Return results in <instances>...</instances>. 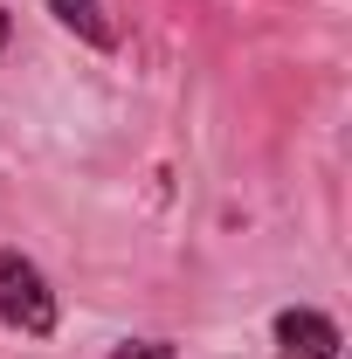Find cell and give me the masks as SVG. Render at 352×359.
I'll return each instance as SVG.
<instances>
[{"label": "cell", "mask_w": 352, "mask_h": 359, "mask_svg": "<svg viewBox=\"0 0 352 359\" xmlns=\"http://www.w3.org/2000/svg\"><path fill=\"white\" fill-rule=\"evenodd\" d=\"M48 14L90 48H118V21L104 14V0H48Z\"/></svg>", "instance_id": "cell-3"}, {"label": "cell", "mask_w": 352, "mask_h": 359, "mask_svg": "<svg viewBox=\"0 0 352 359\" xmlns=\"http://www.w3.org/2000/svg\"><path fill=\"white\" fill-rule=\"evenodd\" d=\"M55 290H48V276L21 249H0V325H14V332H28V339H48L55 332Z\"/></svg>", "instance_id": "cell-1"}, {"label": "cell", "mask_w": 352, "mask_h": 359, "mask_svg": "<svg viewBox=\"0 0 352 359\" xmlns=\"http://www.w3.org/2000/svg\"><path fill=\"white\" fill-rule=\"evenodd\" d=\"M339 325L325 311H311V304H290V311H276V359H339Z\"/></svg>", "instance_id": "cell-2"}, {"label": "cell", "mask_w": 352, "mask_h": 359, "mask_svg": "<svg viewBox=\"0 0 352 359\" xmlns=\"http://www.w3.org/2000/svg\"><path fill=\"white\" fill-rule=\"evenodd\" d=\"M7 35H14V21H7V7H0V48H7Z\"/></svg>", "instance_id": "cell-5"}, {"label": "cell", "mask_w": 352, "mask_h": 359, "mask_svg": "<svg viewBox=\"0 0 352 359\" xmlns=\"http://www.w3.org/2000/svg\"><path fill=\"white\" fill-rule=\"evenodd\" d=\"M111 359H173V346H166V339H125Z\"/></svg>", "instance_id": "cell-4"}]
</instances>
